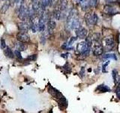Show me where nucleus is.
I'll use <instances>...</instances> for the list:
<instances>
[{
	"label": "nucleus",
	"instance_id": "obj_29",
	"mask_svg": "<svg viewBox=\"0 0 120 113\" xmlns=\"http://www.w3.org/2000/svg\"><path fill=\"white\" fill-rule=\"evenodd\" d=\"M1 48L2 49L6 48V42H5V39H1Z\"/></svg>",
	"mask_w": 120,
	"mask_h": 113
},
{
	"label": "nucleus",
	"instance_id": "obj_4",
	"mask_svg": "<svg viewBox=\"0 0 120 113\" xmlns=\"http://www.w3.org/2000/svg\"><path fill=\"white\" fill-rule=\"evenodd\" d=\"M103 53H104V48H103V45L100 42V41H95L94 47L92 49L93 55L95 56H98L102 55Z\"/></svg>",
	"mask_w": 120,
	"mask_h": 113
},
{
	"label": "nucleus",
	"instance_id": "obj_14",
	"mask_svg": "<svg viewBox=\"0 0 120 113\" xmlns=\"http://www.w3.org/2000/svg\"><path fill=\"white\" fill-rule=\"evenodd\" d=\"M77 2L82 6V9L84 11L87 10L89 8V0H77Z\"/></svg>",
	"mask_w": 120,
	"mask_h": 113
},
{
	"label": "nucleus",
	"instance_id": "obj_7",
	"mask_svg": "<svg viewBox=\"0 0 120 113\" xmlns=\"http://www.w3.org/2000/svg\"><path fill=\"white\" fill-rule=\"evenodd\" d=\"M75 30V33H76V36L78 39H85V38L87 36V29H85L84 27H82L80 26L77 29H74Z\"/></svg>",
	"mask_w": 120,
	"mask_h": 113
},
{
	"label": "nucleus",
	"instance_id": "obj_25",
	"mask_svg": "<svg viewBox=\"0 0 120 113\" xmlns=\"http://www.w3.org/2000/svg\"><path fill=\"white\" fill-rule=\"evenodd\" d=\"M110 60H107V61L106 62V63H104V64H103V66H102V72L103 73H107V70L105 69H106V67L109 65V63H110Z\"/></svg>",
	"mask_w": 120,
	"mask_h": 113
},
{
	"label": "nucleus",
	"instance_id": "obj_1",
	"mask_svg": "<svg viewBox=\"0 0 120 113\" xmlns=\"http://www.w3.org/2000/svg\"><path fill=\"white\" fill-rule=\"evenodd\" d=\"M67 26L69 29H76L80 26V23L79 18L77 17V11L74 9L71 10L68 14Z\"/></svg>",
	"mask_w": 120,
	"mask_h": 113
},
{
	"label": "nucleus",
	"instance_id": "obj_31",
	"mask_svg": "<svg viewBox=\"0 0 120 113\" xmlns=\"http://www.w3.org/2000/svg\"><path fill=\"white\" fill-rule=\"evenodd\" d=\"M23 2H24V0H14V2L18 5H22V4L23 3Z\"/></svg>",
	"mask_w": 120,
	"mask_h": 113
},
{
	"label": "nucleus",
	"instance_id": "obj_8",
	"mask_svg": "<svg viewBox=\"0 0 120 113\" xmlns=\"http://www.w3.org/2000/svg\"><path fill=\"white\" fill-rule=\"evenodd\" d=\"M48 92L50 93L51 95L53 97H55L56 99H57V100H59V99H60L63 95L62 94V93L59 91V90H58L57 89H56V88H54L53 87H52V86H49V88H48Z\"/></svg>",
	"mask_w": 120,
	"mask_h": 113
},
{
	"label": "nucleus",
	"instance_id": "obj_17",
	"mask_svg": "<svg viewBox=\"0 0 120 113\" xmlns=\"http://www.w3.org/2000/svg\"><path fill=\"white\" fill-rule=\"evenodd\" d=\"M52 16H53V18L55 20H59L62 17V13H61V11L59 9H56L53 11V14H52Z\"/></svg>",
	"mask_w": 120,
	"mask_h": 113
},
{
	"label": "nucleus",
	"instance_id": "obj_11",
	"mask_svg": "<svg viewBox=\"0 0 120 113\" xmlns=\"http://www.w3.org/2000/svg\"><path fill=\"white\" fill-rule=\"evenodd\" d=\"M18 28L20 30L21 32H28V30L29 29V25L28 23H26L25 21H22L17 24Z\"/></svg>",
	"mask_w": 120,
	"mask_h": 113
},
{
	"label": "nucleus",
	"instance_id": "obj_22",
	"mask_svg": "<svg viewBox=\"0 0 120 113\" xmlns=\"http://www.w3.org/2000/svg\"><path fill=\"white\" fill-rule=\"evenodd\" d=\"M104 59H108V58H110V59H114L116 60V56L114 54H106L104 56Z\"/></svg>",
	"mask_w": 120,
	"mask_h": 113
},
{
	"label": "nucleus",
	"instance_id": "obj_27",
	"mask_svg": "<svg viewBox=\"0 0 120 113\" xmlns=\"http://www.w3.org/2000/svg\"><path fill=\"white\" fill-rule=\"evenodd\" d=\"M36 59H37V55H36V54L31 55V56H29V57L27 58V60H32V61H35V60H36Z\"/></svg>",
	"mask_w": 120,
	"mask_h": 113
},
{
	"label": "nucleus",
	"instance_id": "obj_24",
	"mask_svg": "<svg viewBox=\"0 0 120 113\" xmlns=\"http://www.w3.org/2000/svg\"><path fill=\"white\" fill-rule=\"evenodd\" d=\"M14 55L17 56L18 59H22V55H21V53H20V51L19 50H15L14 52Z\"/></svg>",
	"mask_w": 120,
	"mask_h": 113
},
{
	"label": "nucleus",
	"instance_id": "obj_21",
	"mask_svg": "<svg viewBox=\"0 0 120 113\" xmlns=\"http://www.w3.org/2000/svg\"><path fill=\"white\" fill-rule=\"evenodd\" d=\"M89 7L91 8H95L97 7L98 4V0H89Z\"/></svg>",
	"mask_w": 120,
	"mask_h": 113
},
{
	"label": "nucleus",
	"instance_id": "obj_28",
	"mask_svg": "<svg viewBox=\"0 0 120 113\" xmlns=\"http://www.w3.org/2000/svg\"><path fill=\"white\" fill-rule=\"evenodd\" d=\"M46 39H47L46 36H45L44 34L41 36V42L43 44H44L45 43H46Z\"/></svg>",
	"mask_w": 120,
	"mask_h": 113
},
{
	"label": "nucleus",
	"instance_id": "obj_12",
	"mask_svg": "<svg viewBox=\"0 0 120 113\" xmlns=\"http://www.w3.org/2000/svg\"><path fill=\"white\" fill-rule=\"evenodd\" d=\"M58 103H59V105L60 109H66V107L68 106L67 100L64 96H62L61 98H60V99L58 100Z\"/></svg>",
	"mask_w": 120,
	"mask_h": 113
},
{
	"label": "nucleus",
	"instance_id": "obj_13",
	"mask_svg": "<svg viewBox=\"0 0 120 113\" xmlns=\"http://www.w3.org/2000/svg\"><path fill=\"white\" fill-rule=\"evenodd\" d=\"M96 91H98L100 93H106V92H110V88H109L107 85H100L98 86V88L96 89Z\"/></svg>",
	"mask_w": 120,
	"mask_h": 113
},
{
	"label": "nucleus",
	"instance_id": "obj_5",
	"mask_svg": "<svg viewBox=\"0 0 120 113\" xmlns=\"http://www.w3.org/2000/svg\"><path fill=\"white\" fill-rule=\"evenodd\" d=\"M104 14L108 15H114L119 12V8L116 7L112 5H106L104 7Z\"/></svg>",
	"mask_w": 120,
	"mask_h": 113
},
{
	"label": "nucleus",
	"instance_id": "obj_16",
	"mask_svg": "<svg viewBox=\"0 0 120 113\" xmlns=\"http://www.w3.org/2000/svg\"><path fill=\"white\" fill-rule=\"evenodd\" d=\"M15 47H16L17 50H19L20 51H25L26 48V46L25 45L24 42H22V41H18L17 42L15 43Z\"/></svg>",
	"mask_w": 120,
	"mask_h": 113
},
{
	"label": "nucleus",
	"instance_id": "obj_19",
	"mask_svg": "<svg viewBox=\"0 0 120 113\" xmlns=\"http://www.w3.org/2000/svg\"><path fill=\"white\" fill-rule=\"evenodd\" d=\"M60 6H61V10L65 12L68 6V0H60Z\"/></svg>",
	"mask_w": 120,
	"mask_h": 113
},
{
	"label": "nucleus",
	"instance_id": "obj_33",
	"mask_svg": "<svg viewBox=\"0 0 120 113\" xmlns=\"http://www.w3.org/2000/svg\"><path fill=\"white\" fill-rule=\"evenodd\" d=\"M68 55V54H62L61 56H62V57H63V58H67Z\"/></svg>",
	"mask_w": 120,
	"mask_h": 113
},
{
	"label": "nucleus",
	"instance_id": "obj_26",
	"mask_svg": "<svg viewBox=\"0 0 120 113\" xmlns=\"http://www.w3.org/2000/svg\"><path fill=\"white\" fill-rule=\"evenodd\" d=\"M77 39V37H71L69 40V41L68 42V44L69 45H71V46H72L73 43L74 42V41H76Z\"/></svg>",
	"mask_w": 120,
	"mask_h": 113
},
{
	"label": "nucleus",
	"instance_id": "obj_2",
	"mask_svg": "<svg viewBox=\"0 0 120 113\" xmlns=\"http://www.w3.org/2000/svg\"><path fill=\"white\" fill-rule=\"evenodd\" d=\"M98 20V15L95 12L87 13L85 15V21L86 24L89 26L96 25Z\"/></svg>",
	"mask_w": 120,
	"mask_h": 113
},
{
	"label": "nucleus",
	"instance_id": "obj_9",
	"mask_svg": "<svg viewBox=\"0 0 120 113\" xmlns=\"http://www.w3.org/2000/svg\"><path fill=\"white\" fill-rule=\"evenodd\" d=\"M47 27H48V33L51 35L53 32V30L56 27V23L53 19H49L47 22Z\"/></svg>",
	"mask_w": 120,
	"mask_h": 113
},
{
	"label": "nucleus",
	"instance_id": "obj_10",
	"mask_svg": "<svg viewBox=\"0 0 120 113\" xmlns=\"http://www.w3.org/2000/svg\"><path fill=\"white\" fill-rule=\"evenodd\" d=\"M104 44H106V46L108 48H112L114 46L115 41H114V38L112 36H108L107 38H105L104 39Z\"/></svg>",
	"mask_w": 120,
	"mask_h": 113
},
{
	"label": "nucleus",
	"instance_id": "obj_15",
	"mask_svg": "<svg viewBox=\"0 0 120 113\" xmlns=\"http://www.w3.org/2000/svg\"><path fill=\"white\" fill-rule=\"evenodd\" d=\"M112 78H113V80H114V83L116 85H117L119 81H120V78L119 77V73H118V70L117 69H113L112 72Z\"/></svg>",
	"mask_w": 120,
	"mask_h": 113
},
{
	"label": "nucleus",
	"instance_id": "obj_18",
	"mask_svg": "<svg viewBox=\"0 0 120 113\" xmlns=\"http://www.w3.org/2000/svg\"><path fill=\"white\" fill-rule=\"evenodd\" d=\"M5 55H6V56L7 57H8V58H11V59H12V58H14V52L12 51V50L10 48H6V50L5 51Z\"/></svg>",
	"mask_w": 120,
	"mask_h": 113
},
{
	"label": "nucleus",
	"instance_id": "obj_20",
	"mask_svg": "<svg viewBox=\"0 0 120 113\" xmlns=\"http://www.w3.org/2000/svg\"><path fill=\"white\" fill-rule=\"evenodd\" d=\"M9 6H10V2H5L4 5H2V8H1V13L2 14H5L6 11L8 10V8H9Z\"/></svg>",
	"mask_w": 120,
	"mask_h": 113
},
{
	"label": "nucleus",
	"instance_id": "obj_30",
	"mask_svg": "<svg viewBox=\"0 0 120 113\" xmlns=\"http://www.w3.org/2000/svg\"><path fill=\"white\" fill-rule=\"evenodd\" d=\"M84 73H85V68L84 67H82L81 68V69H80V76L81 77V78H82L84 76Z\"/></svg>",
	"mask_w": 120,
	"mask_h": 113
},
{
	"label": "nucleus",
	"instance_id": "obj_23",
	"mask_svg": "<svg viewBox=\"0 0 120 113\" xmlns=\"http://www.w3.org/2000/svg\"><path fill=\"white\" fill-rule=\"evenodd\" d=\"M62 68L64 69V71H65V73H71V66H69V64L68 63H65V65Z\"/></svg>",
	"mask_w": 120,
	"mask_h": 113
},
{
	"label": "nucleus",
	"instance_id": "obj_6",
	"mask_svg": "<svg viewBox=\"0 0 120 113\" xmlns=\"http://www.w3.org/2000/svg\"><path fill=\"white\" fill-rule=\"evenodd\" d=\"M17 39L24 43H28L30 41V37L26 32H20L17 34Z\"/></svg>",
	"mask_w": 120,
	"mask_h": 113
},
{
	"label": "nucleus",
	"instance_id": "obj_3",
	"mask_svg": "<svg viewBox=\"0 0 120 113\" xmlns=\"http://www.w3.org/2000/svg\"><path fill=\"white\" fill-rule=\"evenodd\" d=\"M18 17L22 21H26L28 19V8L23 3L20 5L18 12Z\"/></svg>",
	"mask_w": 120,
	"mask_h": 113
},
{
	"label": "nucleus",
	"instance_id": "obj_32",
	"mask_svg": "<svg viewBox=\"0 0 120 113\" xmlns=\"http://www.w3.org/2000/svg\"><path fill=\"white\" fill-rule=\"evenodd\" d=\"M105 1L109 4H114L115 2H116L117 0H105Z\"/></svg>",
	"mask_w": 120,
	"mask_h": 113
}]
</instances>
